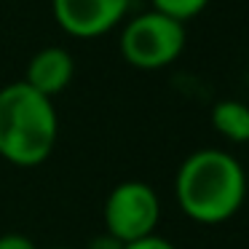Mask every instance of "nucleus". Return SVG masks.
<instances>
[{"mask_svg":"<svg viewBox=\"0 0 249 249\" xmlns=\"http://www.w3.org/2000/svg\"><path fill=\"white\" fill-rule=\"evenodd\" d=\"M174 196L179 209L193 222L220 225L231 220L247 201V172L228 150L204 147L179 163Z\"/></svg>","mask_w":249,"mask_h":249,"instance_id":"nucleus-1","label":"nucleus"},{"mask_svg":"<svg viewBox=\"0 0 249 249\" xmlns=\"http://www.w3.org/2000/svg\"><path fill=\"white\" fill-rule=\"evenodd\" d=\"M59 137L54 99L24 81L0 86V158L11 166L33 169L51 158Z\"/></svg>","mask_w":249,"mask_h":249,"instance_id":"nucleus-2","label":"nucleus"},{"mask_svg":"<svg viewBox=\"0 0 249 249\" xmlns=\"http://www.w3.org/2000/svg\"><path fill=\"white\" fill-rule=\"evenodd\" d=\"M185 43V24L153 8L126 19L118 38L121 56L134 70H163L179 59Z\"/></svg>","mask_w":249,"mask_h":249,"instance_id":"nucleus-3","label":"nucleus"},{"mask_svg":"<svg viewBox=\"0 0 249 249\" xmlns=\"http://www.w3.org/2000/svg\"><path fill=\"white\" fill-rule=\"evenodd\" d=\"M161 220V198L142 179H126L107 193L102 206L105 233L131 244L156 233Z\"/></svg>","mask_w":249,"mask_h":249,"instance_id":"nucleus-4","label":"nucleus"},{"mask_svg":"<svg viewBox=\"0 0 249 249\" xmlns=\"http://www.w3.org/2000/svg\"><path fill=\"white\" fill-rule=\"evenodd\" d=\"M131 0H51V14L70 38L91 40L126 22Z\"/></svg>","mask_w":249,"mask_h":249,"instance_id":"nucleus-5","label":"nucleus"},{"mask_svg":"<svg viewBox=\"0 0 249 249\" xmlns=\"http://www.w3.org/2000/svg\"><path fill=\"white\" fill-rule=\"evenodd\" d=\"M72 75H75V59L70 51L62 46H46V49L35 51L33 59L27 62L24 83L43 97L54 99L56 94H62L70 86Z\"/></svg>","mask_w":249,"mask_h":249,"instance_id":"nucleus-6","label":"nucleus"},{"mask_svg":"<svg viewBox=\"0 0 249 249\" xmlns=\"http://www.w3.org/2000/svg\"><path fill=\"white\" fill-rule=\"evenodd\" d=\"M212 126L228 142L236 145L249 142V105L238 99H220L212 107Z\"/></svg>","mask_w":249,"mask_h":249,"instance_id":"nucleus-7","label":"nucleus"},{"mask_svg":"<svg viewBox=\"0 0 249 249\" xmlns=\"http://www.w3.org/2000/svg\"><path fill=\"white\" fill-rule=\"evenodd\" d=\"M150 6H153V11H161L185 24L188 19L198 17L209 6V0H150Z\"/></svg>","mask_w":249,"mask_h":249,"instance_id":"nucleus-8","label":"nucleus"},{"mask_svg":"<svg viewBox=\"0 0 249 249\" xmlns=\"http://www.w3.org/2000/svg\"><path fill=\"white\" fill-rule=\"evenodd\" d=\"M0 249H38V247L24 233H3L0 236Z\"/></svg>","mask_w":249,"mask_h":249,"instance_id":"nucleus-9","label":"nucleus"},{"mask_svg":"<svg viewBox=\"0 0 249 249\" xmlns=\"http://www.w3.org/2000/svg\"><path fill=\"white\" fill-rule=\"evenodd\" d=\"M126 249H177L169 238H163V236H158V233H153V236H145V238H140V241H131V244H126Z\"/></svg>","mask_w":249,"mask_h":249,"instance_id":"nucleus-10","label":"nucleus"},{"mask_svg":"<svg viewBox=\"0 0 249 249\" xmlns=\"http://www.w3.org/2000/svg\"><path fill=\"white\" fill-rule=\"evenodd\" d=\"M89 249H126V244L118 241L115 236H110V233H99L89 241Z\"/></svg>","mask_w":249,"mask_h":249,"instance_id":"nucleus-11","label":"nucleus"},{"mask_svg":"<svg viewBox=\"0 0 249 249\" xmlns=\"http://www.w3.org/2000/svg\"><path fill=\"white\" fill-rule=\"evenodd\" d=\"M49 249H70V247H49Z\"/></svg>","mask_w":249,"mask_h":249,"instance_id":"nucleus-12","label":"nucleus"}]
</instances>
